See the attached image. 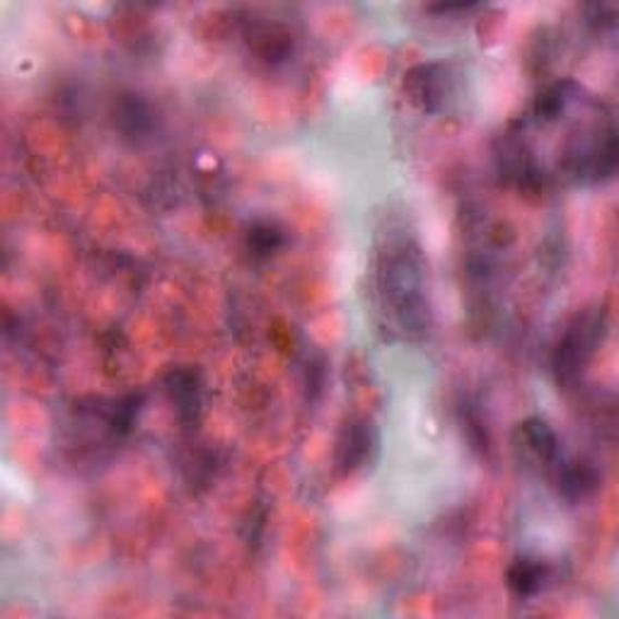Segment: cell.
Instances as JSON below:
<instances>
[{
	"instance_id": "3957f363",
	"label": "cell",
	"mask_w": 619,
	"mask_h": 619,
	"mask_svg": "<svg viewBox=\"0 0 619 619\" xmlns=\"http://www.w3.org/2000/svg\"><path fill=\"white\" fill-rule=\"evenodd\" d=\"M406 93L424 112H440L456 95V75L446 63H424L409 73Z\"/></svg>"
},
{
	"instance_id": "7a4b0ae2",
	"label": "cell",
	"mask_w": 619,
	"mask_h": 619,
	"mask_svg": "<svg viewBox=\"0 0 619 619\" xmlns=\"http://www.w3.org/2000/svg\"><path fill=\"white\" fill-rule=\"evenodd\" d=\"M605 335V315L603 313H585L573 323L563 337L555 353V371L559 383L569 385L579 378V373L588 366L593 353L598 351V344Z\"/></svg>"
},
{
	"instance_id": "6da1fadb",
	"label": "cell",
	"mask_w": 619,
	"mask_h": 619,
	"mask_svg": "<svg viewBox=\"0 0 619 619\" xmlns=\"http://www.w3.org/2000/svg\"><path fill=\"white\" fill-rule=\"evenodd\" d=\"M375 298L385 325L404 339L424 337L430 327L426 262L406 235H387L375 254Z\"/></svg>"
},
{
	"instance_id": "5b68a950",
	"label": "cell",
	"mask_w": 619,
	"mask_h": 619,
	"mask_svg": "<svg viewBox=\"0 0 619 619\" xmlns=\"http://www.w3.org/2000/svg\"><path fill=\"white\" fill-rule=\"evenodd\" d=\"M250 47L262 61L279 65L293 53V35L279 22H257L250 32Z\"/></svg>"
},
{
	"instance_id": "ba28073f",
	"label": "cell",
	"mask_w": 619,
	"mask_h": 619,
	"mask_svg": "<svg viewBox=\"0 0 619 619\" xmlns=\"http://www.w3.org/2000/svg\"><path fill=\"white\" fill-rule=\"evenodd\" d=\"M283 230L276 223H269V220H257L247 232V250L254 257H269V254L283 247Z\"/></svg>"
},
{
	"instance_id": "8992f818",
	"label": "cell",
	"mask_w": 619,
	"mask_h": 619,
	"mask_svg": "<svg viewBox=\"0 0 619 619\" xmlns=\"http://www.w3.org/2000/svg\"><path fill=\"white\" fill-rule=\"evenodd\" d=\"M373 444H375L373 426L366 422V418L347 424L337 440V464L344 472L359 470L361 464L368 460Z\"/></svg>"
},
{
	"instance_id": "9c48e42d",
	"label": "cell",
	"mask_w": 619,
	"mask_h": 619,
	"mask_svg": "<svg viewBox=\"0 0 619 619\" xmlns=\"http://www.w3.org/2000/svg\"><path fill=\"white\" fill-rule=\"evenodd\" d=\"M119 124L131 136L148 134L153 126V112L143 99H124L119 107Z\"/></svg>"
},
{
	"instance_id": "30bf717a",
	"label": "cell",
	"mask_w": 619,
	"mask_h": 619,
	"mask_svg": "<svg viewBox=\"0 0 619 619\" xmlns=\"http://www.w3.org/2000/svg\"><path fill=\"white\" fill-rule=\"evenodd\" d=\"M172 400L177 404V409L184 416H192L198 406V390H196V383L190 373H180L172 383Z\"/></svg>"
},
{
	"instance_id": "277c9868",
	"label": "cell",
	"mask_w": 619,
	"mask_h": 619,
	"mask_svg": "<svg viewBox=\"0 0 619 619\" xmlns=\"http://www.w3.org/2000/svg\"><path fill=\"white\" fill-rule=\"evenodd\" d=\"M518 446L525 450V456L539 468L551 472L561 462V446L555 430H551L542 418H527L518 428Z\"/></svg>"
},
{
	"instance_id": "52a82bcc",
	"label": "cell",
	"mask_w": 619,
	"mask_h": 619,
	"mask_svg": "<svg viewBox=\"0 0 619 619\" xmlns=\"http://www.w3.org/2000/svg\"><path fill=\"white\" fill-rule=\"evenodd\" d=\"M549 576H551L549 563L539 559H521L508 569V585H511L513 593L527 598V595H535L545 588Z\"/></svg>"
}]
</instances>
